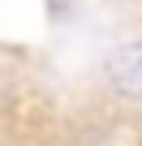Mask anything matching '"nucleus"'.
<instances>
[{"label": "nucleus", "instance_id": "1", "mask_svg": "<svg viewBox=\"0 0 142 146\" xmlns=\"http://www.w3.org/2000/svg\"><path fill=\"white\" fill-rule=\"evenodd\" d=\"M108 73H112L116 90H125V95H142V43H129V47H121V52L112 56Z\"/></svg>", "mask_w": 142, "mask_h": 146}]
</instances>
